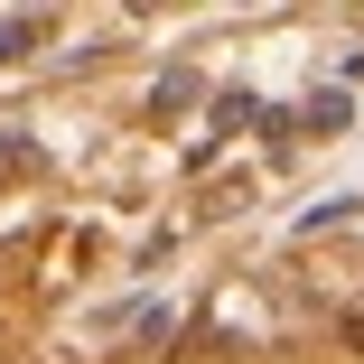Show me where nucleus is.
I'll use <instances>...</instances> for the list:
<instances>
[{"label":"nucleus","instance_id":"nucleus-1","mask_svg":"<svg viewBox=\"0 0 364 364\" xmlns=\"http://www.w3.org/2000/svg\"><path fill=\"white\" fill-rule=\"evenodd\" d=\"M47 38V19H0V65H10V56H28Z\"/></svg>","mask_w":364,"mask_h":364},{"label":"nucleus","instance_id":"nucleus-2","mask_svg":"<svg viewBox=\"0 0 364 364\" xmlns=\"http://www.w3.org/2000/svg\"><path fill=\"white\" fill-rule=\"evenodd\" d=\"M309 131H346V94H318L309 103Z\"/></svg>","mask_w":364,"mask_h":364}]
</instances>
